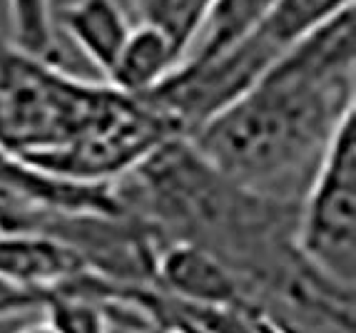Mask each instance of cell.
Listing matches in <instances>:
<instances>
[{
	"label": "cell",
	"mask_w": 356,
	"mask_h": 333,
	"mask_svg": "<svg viewBox=\"0 0 356 333\" xmlns=\"http://www.w3.org/2000/svg\"><path fill=\"white\" fill-rule=\"evenodd\" d=\"M90 271L83 256L58 239L35 232H0V281L48 298Z\"/></svg>",
	"instance_id": "cell-5"
},
{
	"label": "cell",
	"mask_w": 356,
	"mask_h": 333,
	"mask_svg": "<svg viewBox=\"0 0 356 333\" xmlns=\"http://www.w3.org/2000/svg\"><path fill=\"white\" fill-rule=\"evenodd\" d=\"M349 8H354V0H277L272 12L237 42V48L252 60L257 70L267 72L297 42Z\"/></svg>",
	"instance_id": "cell-7"
},
{
	"label": "cell",
	"mask_w": 356,
	"mask_h": 333,
	"mask_svg": "<svg viewBox=\"0 0 356 333\" xmlns=\"http://www.w3.org/2000/svg\"><path fill=\"white\" fill-rule=\"evenodd\" d=\"M277 0H214L197 40L182 62H207L220 58L267 18Z\"/></svg>",
	"instance_id": "cell-10"
},
{
	"label": "cell",
	"mask_w": 356,
	"mask_h": 333,
	"mask_svg": "<svg viewBox=\"0 0 356 333\" xmlns=\"http://www.w3.org/2000/svg\"><path fill=\"white\" fill-rule=\"evenodd\" d=\"M110 316V333H190L182 326H162L135 306L102 304Z\"/></svg>",
	"instance_id": "cell-14"
},
{
	"label": "cell",
	"mask_w": 356,
	"mask_h": 333,
	"mask_svg": "<svg viewBox=\"0 0 356 333\" xmlns=\"http://www.w3.org/2000/svg\"><path fill=\"white\" fill-rule=\"evenodd\" d=\"M42 304H45V298L18 291V289H13V286L0 281V321H6V318H20V316H30V314H40Z\"/></svg>",
	"instance_id": "cell-15"
},
{
	"label": "cell",
	"mask_w": 356,
	"mask_h": 333,
	"mask_svg": "<svg viewBox=\"0 0 356 333\" xmlns=\"http://www.w3.org/2000/svg\"><path fill=\"white\" fill-rule=\"evenodd\" d=\"M212 6L214 0H132V15L135 23L160 30L187 58Z\"/></svg>",
	"instance_id": "cell-11"
},
{
	"label": "cell",
	"mask_w": 356,
	"mask_h": 333,
	"mask_svg": "<svg viewBox=\"0 0 356 333\" xmlns=\"http://www.w3.org/2000/svg\"><path fill=\"white\" fill-rule=\"evenodd\" d=\"M125 97L60 62L0 48V149L25 160L67 147L107 122Z\"/></svg>",
	"instance_id": "cell-3"
},
{
	"label": "cell",
	"mask_w": 356,
	"mask_h": 333,
	"mask_svg": "<svg viewBox=\"0 0 356 333\" xmlns=\"http://www.w3.org/2000/svg\"><path fill=\"white\" fill-rule=\"evenodd\" d=\"M182 328H184V326H182ZM190 333H192V331H190Z\"/></svg>",
	"instance_id": "cell-17"
},
{
	"label": "cell",
	"mask_w": 356,
	"mask_h": 333,
	"mask_svg": "<svg viewBox=\"0 0 356 333\" xmlns=\"http://www.w3.org/2000/svg\"><path fill=\"white\" fill-rule=\"evenodd\" d=\"M297 244L316 271L354 291L356 112L341 122L299 199Z\"/></svg>",
	"instance_id": "cell-4"
},
{
	"label": "cell",
	"mask_w": 356,
	"mask_h": 333,
	"mask_svg": "<svg viewBox=\"0 0 356 333\" xmlns=\"http://www.w3.org/2000/svg\"><path fill=\"white\" fill-rule=\"evenodd\" d=\"M10 15V48L38 60L58 62V25L53 0H6Z\"/></svg>",
	"instance_id": "cell-12"
},
{
	"label": "cell",
	"mask_w": 356,
	"mask_h": 333,
	"mask_svg": "<svg viewBox=\"0 0 356 333\" xmlns=\"http://www.w3.org/2000/svg\"><path fill=\"white\" fill-rule=\"evenodd\" d=\"M13 333H55V328L50 326L42 316H38V318H33V321H28V323H23L20 328H15Z\"/></svg>",
	"instance_id": "cell-16"
},
{
	"label": "cell",
	"mask_w": 356,
	"mask_h": 333,
	"mask_svg": "<svg viewBox=\"0 0 356 333\" xmlns=\"http://www.w3.org/2000/svg\"><path fill=\"white\" fill-rule=\"evenodd\" d=\"M354 8L297 42L225 110L192 147L225 177L299 202L356 95Z\"/></svg>",
	"instance_id": "cell-2"
},
{
	"label": "cell",
	"mask_w": 356,
	"mask_h": 333,
	"mask_svg": "<svg viewBox=\"0 0 356 333\" xmlns=\"http://www.w3.org/2000/svg\"><path fill=\"white\" fill-rule=\"evenodd\" d=\"M113 191L160 246H195L229 268L284 333H354V291L316 271L297 244L299 202L237 185L184 137L160 144Z\"/></svg>",
	"instance_id": "cell-1"
},
{
	"label": "cell",
	"mask_w": 356,
	"mask_h": 333,
	"mask_svg": "<svg viewBox=\"0 0 356 333\" xmlns=\"http://www.w3.org/2000/svg\"><path fill=\"white\" fill-rule=\"evenodd\" d=\"M40 316L55 328V333H110V316L105 306L75 291L50 293Z\"/></svg>",
	"instance_id": "cell-13"
},
{
	"label": "cell",
	"mask_w": 356,
	"mask_h": 333,
	"mask_svg": "<svg viewBox=\"0 0 356 333\" xmlns=\"http://www.w3.org/2000/svg\"><path fill=\"white\" fill-rule=\"evenodd\" d=\"M55 25L65 30L72 45L100 72L102 83L132 30V20L120 0H70L55 10Z\"/></svg>",
	"instance_id": "cell-8"
},
{
	"label": "cell",
	"mask_w": 356,
	"mask_h": 333,
	"mask_svg": "<svg viewBox=\"0 0 356 333\" xmlns=\"http://www.w3.org/2000/svg\"><path fill=\"white\" fill-rule=\"evenodd\" d=\"M152 286L184 306L247 301L239 281L214 256L187 244H165L154 262Z\"/></svg>",
	"instance_id": "cell-6"
},
{
	"label": "cell",
	"mask_w": 356,
	"mask_h": 333,
	"mask_svg": "<svg viewBox=\"0 0 356 333\" xmlns=\"http://www.w3.org/2000/svg\"><path fill=\"white\" fill-rule=\"evenodd\" d=\"M182 60L179 50L160 30L132 23L130 35L120 50L105 85L127 97H147L182 65Z\"/></svg>",
	"instance_id": "cell-9"
}]
</instances>
